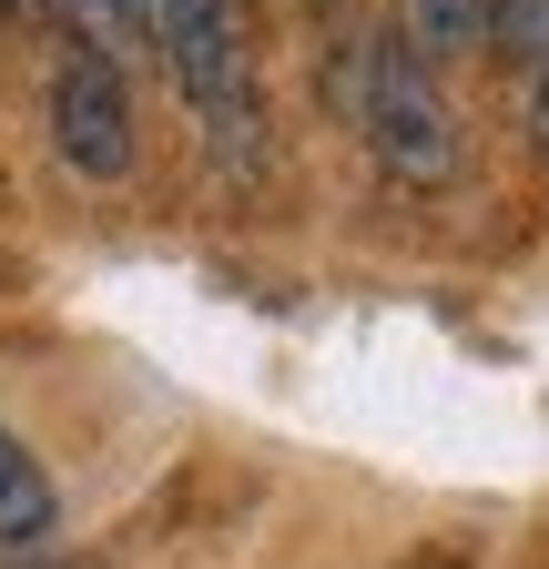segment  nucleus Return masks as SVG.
I'll list each match as a JSON object with an SVG mask.
<instances>
[{"mask_svg": "<svg viewBox=\"0 0 549 569\" xmlns=\"http://www.w3.org/2000/svg\"><path fill=\"white\" fill-rule=\"evenodd\" d=\"M347 112H357V142L377 153V173H397V183L458 173V112L438 92V61L407 31H367L347 51Z\"/></svg>", "mask_w": 549, "mask_h": 569, "instance_id": "nucleus-1", "label": "nucleus"}, {"mask_svg": "<svg viewBox=\"0 0 549 569\" xmlns=\"http://www.w3.org/2000/svg\"><path fill=\"white\" fill-rule=\"evenodd\" d=\"M51 153L72 163L82 183H122L132 173V82H122V61L102 51H61L51 71Z\"/></svg>", "mask_w": 549, "mask_h": 569, "instance_id": "nucleus-2", "label": "nucleus"}, {"mask_svg": "<svg viewBox=\"0 0 549 569\" xmlns=\"http://www.w3.org/2000/svg\"><path fill=\"white\" fill-rule=\"evenodd\" d=\"M51 539H61V488L11 427H0V559H31Z\"/></svg>", "mask_w": 549, "mask_h": 569, "instance_id": "nucleus-3", "label": "nucleus"}, {"mask_svg": "<svg viewBox=\"0 0 549 569\" xmlns=\"http://www.w3.org/2000/svg\"><path fill=\"white\" fill-rule=\"evenodd\" d=\"M51 11L72 21V51H102V61H122V51H143V41H153L143 0H51Z\"/></svg>", "mask_w": 549, "mask_h": 569, "instance_id": "nucleus-4", "label": "nucleus"}, {"mask_svg": "<svg viewBox=\"0 0 549 569\" xmlns=\"http://www.w3.org/2000/svg\"><path fill=\"white\" fill-rule=\"evenodd\" d=\"M397 21H407V41L428 61H448L468 41H489V0H397Z\"/></svg>", "mask_w": 549, "mask_h": 569, "instance_id": "nucleus-5", "label": "nucleus"}, {"mask_svg": "<svg viewBox=\"0 0 549 569\" xmlns=\"http://www.w3.org/2000/svg\"><path fill=\"white\" fill-rule=\"evenodd\" d=\"M489 51L529 71V61L549 51V0H489Z\"/></svg>", "mask_w": 549, "mask_h": 569, "instance_id": "nucleus-6", "label": "nucleus"}, {"mask_svg": "<svg viewBox=\"0 0 549 569\" xmlns=\"http://www.w3.org/2000/svg\"><path fill=\"white\" fill-rule=\"evenodd\" d=\"M11 569H102V559H61V549H31V559H11Z\"/></svg>", "mask_w": 549, "mask_h": 569, "instance_id": "nucleus-7", "label": "nucleus"}, {"mask_svg": "<svg viewBox=\"0 0 549 569\" xmlns=\"http://www.w3.org/2000/svg\"><path fill=\"white\" fill-rule=\"evenodd\" d=\"M0 11H21V0H0Z\"/></svg>", "mask_w": 549, "mask_h": 569, "instance_id": "nucleus-8", "label": "nucleus"}]
</instances>
